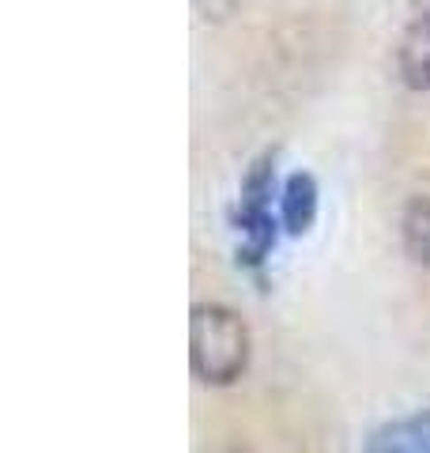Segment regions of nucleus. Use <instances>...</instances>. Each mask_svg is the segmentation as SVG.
Wrapping results in <instances>:
<instances>
[{
  "mask_svg": "<svg viewBox=\"0 0 430 453\" xmlns=\"http://www.w3.org/2000/svg\"><path fill=\"white\" fill-rule=\"evenodd\" d=\"M404 250L411 261L430 268V193L415 196L404 211Z\"/></svg>",
  "mask_w": 430,
  "mask_h": 453,
  "instance_id": "nucleus-5",
  "label": "nucleus"
},
{
  "mask_svg": "<svg viewBox=\"0 0 430 453\" xmlns=\"http://www.w3.org/2000/svg\"><path fill=\"white\" fill-rule=\"evenodd\" d=\"M280 211H283L287 234H306L310 231L313 219H318V181H313V174L298 170V174L287 178Z\"/></svg>",
  "mask_w": 430,
  "mask_h": 453,
  "instance_id": "nucleus-4",
  "label": "nucleus"
},
{
  "mask_svg": "<svg viewBox=\"0 0 430 453\" xmlns=\"http://www.w3.org/2000/svg\"><path fill=\"white\" fill-rule=\"evenodd\" d=\"M363 453H430V412L385 423L370 434Z\"/></svg>",
  "mask_w": 430,
  "mask_h": 453,
  "instance_id": "nucleus-3",
  "label": "nucleus"
},
{
  "mask_svg": "<svg viewBox=\"0 0 430 453\" xmlns=\"http://www.w3.org/2000/svg\"><path fill=\"white\" fill-rule=\"evenodd\" d=\"M400 76L411 91H430V12L415 16L400 38Z\"/></svg>",
  "mask_w": 430,
  "mask_h": 453,
  "instance_id": "nucleus-2",
  "label": "nucleus"
},
{
  "mask_svg": "<svg viewBox=\"0 0 430 453\" xmlns=\"http://www.w3.org/2000/svg\"><path fill=\"white\" fill-rule=\"evenodd\" d=\"M189 359L204 386H231L250 363V329L234 310L204 303L189 318Z\"/></svg>",
  "mask_w": 430,
  "mask_h": 453,
  "instance_id": "nucleus-1",
  "label": "nucleus"
}]
</instances>
